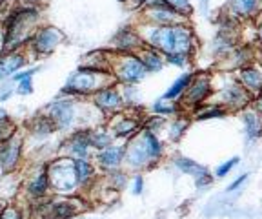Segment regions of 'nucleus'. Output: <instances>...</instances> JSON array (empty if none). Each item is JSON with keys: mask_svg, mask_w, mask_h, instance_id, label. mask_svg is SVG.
<instances>
[{"mask_svg": "<svg viewBox=\"0 0 262 219\" xmlns=\"http://www.w3.org/2000/svg\"><path fill=\"white\" fill-rule=\"evenodd\" d=\"M238 163H241V157H231V159H228V161H224L222 165H219L217 168H215V175H213V177L222 179V177H226V175H229V172H231Z\"/></svg>", "mask_w": 262, "mask_h": 219, "instance_id": "nucleus-35", "label": "nucleus"}, {"mask_svg": "<svg viewBox=\"0 0 262 219\" xmlns=\"http://www.w3.org/2000/svg\"><path fill=\"white\" fill-rule=\"evenodd\" d=\"M111 46L119 53H139L146 44H144L139 31H135L133 28H124L113 37Z\"/></svg>", "mask_w": 262, "mask_h": 219, "instance_id": "nucleus-12", "label": "nucleus"}, {"mask_svg": "<svg viewBox=\"0 0 262 219\" xmlns=\"http://www.w3.org/2000/svg\"><path fill=\"white\" fill-rule=\"evenodd\" d=\"M166 2H168L169 8H171L177 15H180L182 18H186V21H188V18L191 17L193 6H191V2H189V0H166Z\"/></svg>", "mask_w": 262, "mask_h": 219, "instance_id": "nucleus-33", "label": "nucleus"}, {"mask_svg": "<svg viewBox=\"0 0 262 219\" xmlns=\"http://www.w3.org/2000/svg\"><path fill=\"white\" fill-rule=\"evenodd\" d=\"M173 165H175L180 172L193 175V179H201L209 174V170L206 168V166L199 165V163L193 161V159H189V157H175L173 159Z\"/></svg>", "mask_w": 262, "mask_h": 219, "instance_id": "nucleus-24", "label": "nucleus"}, {"mask_svg": "<svg viewBox=\"0 0 262 219\" xmlns=\"http://www.w3.org/2000/svg\"><path fill=\"white\" fill-rule=\"evenodd\" d=\"M193 75L195 73H182L179 77V79L175 81V83L171 84V86L166 90V93H164V97L162 99H166V101H179L180 97H182V93L186 91V88L189 86V83H191V79H193Z\"/></svg>", "mask_w": 262, "mask_h": 219, "instance_id": "nucleus-26", "label": "nucleus"}, {"mask_svg": "<svg viewBox=\"0 0 262 219\" xmlns=\"http://www.w3.org/2000/svg\"><path fill=\"white\" fill-rule=\"evenodd\" d=\"M117 2H120V4H127V0H117Z\"/></svg>", "mask_w": 262, "mask_h": 219, "instance_id": "nucleus-52", "label": "nucleus"}, {"mask_svg": "<svg viewBox=\"0 0 262 219\" xmlns=\"http://www.w3.org/2000/svg\"><path fill=\"white\" fill-rule=\"evenodd\" d=\"M164 124H166V117L157 115V117H151L149 121H146V128L151 130V132H159Z\"/></svg>", "mask_w": 262, "mask_h": 219, "instance_id": "nucleus-40", "label": "nucleus"}, {"mask_svg": "<svg viewBox=\"0 0 262 219\" xmlns=\"http://www.w3.org/2000/svg\"><path fill=\"white\" fill-rule=\"evenodd\" d=\"M228 115V110L222 108L221 104H202L195 110V119L196 121H209V119H222Z\"/></svg>", "mask_w": 262, "mask_h": 219, "instance_id": "nucleus-28", "label": "nucleus"}, {"mask_svg": "<svg viewBox=\"0 0 262 219\" xmlns=\"http://www.w3.org/2000/svg\"><path fill=\"white\" fill-rule=\"evenodd\" d=\"M113 133L106 128H98V130H90V143L91 148L95 150H104L110 145H113Z\"/></svg>", "mask_w": 262, "mask_h": 219, "instance_id": "nucleus-29", "label": "nucleus"}, {"mask_svg": "<svg viewBox=\"0 0 262 219\" xmlns=\"http://www.w3.org/2000/svg\"><path fill=\"white\" fill-rule=\"evenodd\" d=\"M237 83L244 88L251 97L262 91V70L257 64H246L241 70H237Z\"/></svg>", "mask_w": 262, "mask_h": 219, "instance_id": "nucleus-15", "label": "nucleus"}, {"mask_svg": "<svg viewBox=\"0 0 262 219\" xmlns=\"http://www.w3.org/2000/svg\"><path fill=\"white\" fill-rule=\"evenodd\" d=\"M93 104L102 113H115L124 108V99L117 84H113V86L102 88L97 93H93Z\"/></svg>", "mask_w": 262, "mask_h": 219, "instance_id": "nucleus-11", "label": "nucleus"}, {"mask_svg": "<svg viewBox=\"0 0 262 219\" xmlns=\"http://www.w3.org/2000/svg\"><path fill=\"white\" fill-rule=\"evenodd\" d=\"M6 119H9V115H8V112H6L4 108L0 106V121H6Z\"/></svg>", "mask_w": 262, "mask_h": 219, "instance_id": "nucleus-49", "label": "nucleus"}, {"mask_svg": "<svg viewBox=\"0 0 262 219\" xmlns=\"http://www.w3.org/2000/svg\"><path fill=\"white\" fill-rule=\"evenodd\" d=\"M140 57V61H142L144 68L147 70V73H155V71H160L164 68V64H166V58H164V55L160 53L159 50H155V48H149V46H144L142 50L137 53Z\"/></svg>", "mask_w": 262, "mask_h": 219, "instance_id": "nucleus-23", "label": "nucleus"}, {"mask_svg": "<svg viewBox=\"0 0 262 219\" xmlns=\"http://www.w3.org/2000/svg\"><path fill=\"white\" fill-rule=\"evenodd\" d=\"M189 123L186 119H180V117H177V119H173L171 123H169V128H168V135L171 141H179L180 137L184 135L186 130H188Z\"/></svg>", "mask_w": 262, "mask_h": 219, "instance_id": "nucleus-32", "label": "nucleus"}, {"mask_svg": "<svg viewBox=\"0 0 262 219\" xmlns=\"http://www.w3.org/2000/svg\"><path fill=\"white\" fill-rule=\"evenodd\" d=\"M46 170H48L49 186H53L57 192H73L78 186L73 159H58Z\"/></svg>", "mask_w": 262, "mask_h": 219, "instance_id": "nucleus-5", "label": "nucleus"}, {"mask_svg": "<svg viewBox=\"0 0 262 219\" xmlns=\"http://www.w3.org/2000/svg\"><path fill=\"white\" fill-rule=\"evenodd\" d=\"M241 119L244 124V135L248 141H257L262 137V115L251 106L241 110Z\"/></svg>", "mask_w": 262, "mask_h": 219, "instance_id": "nucleus-20", "label": "nucleus"}, {"mask_svg": "<svg viewBox=\"0 0 262 219\" xmlns=\"http://www.w3.org/2000/svg\"><path fill=\"white\" fill-rule=\"evenodd\" d=\"M0 219H20V214H18V210H15L13 207H8L2 210Z\"/></svg>", "mask_w": 262, "mask_h": 219, "instance_id": "nucleus-44", "label": "nucleus"}, {"mask_svg": "<svg viewBox=\"0 0 262 219\" xmlns=\"http://www.w3.org/2000/svg\"><path fill=\"white\" fill-rule=\"evenodd\" d=\"M124 163H126L131 170H144V168H147V166L155 165V159L151 157V153L147 152L146 143H144V139L140 137V133L131 137V141L126 145Z\"/></svg>", "mask_w": 262, "mask_h": 219, "instance_id": "nucleus-9", "label": "nucleus"}, {"mask_svg": "<svg viewBox=\"0 0 262 219\" xmlns=\"http://www.w3.org/2000/svg\"><path fill=\"white\" fill-rule=\"evenodd\" d=\"M213 93H217L219 97L217 104L226 108L228 112H241L251 104V95L237 83V79H228L221 90Z\"/></svg>", "mask_w": 262, "mask_h": 219, "instance_id": "nucleus-7", "label": "nucleus"}, {"mask_svg": "<svg viewBox=\"0 0 262 219\" xmlns=\"http://www.w3.org/2000/svg\"><path fill=\"white\" fill-rule=\"evenodd\" d=\"M117 84V79L111 71H98L90 68H80L77 73H73L64 86V93L73 95H93L98 90Z\"/></svg>", "mask_w": 262, "mask_h": 219, "instance_id": "nucleus-3", "label": "nucleus"}, {"mask_svg": "<svg viewBox=\"0 0 262 219\" xmlns=\"http://www.w3.org/2000/svg\"><path fill=\"white\" fill-rule=\"evenodd\" d=\"M22 152V141L18 137H9L8 141L0 143V166L6 172H11L16 165H18V159H20Z\"/></svg>", "mask_w": 262, "mask_h": 219, "instance_id": "nucleus-17", "label": "nucleus"}, {"mask_svg": "<svg viewBox=\"0 0 262 219\" xmlns=\"http://www.w3.org/2000/svg\"><path fill=\"white\" fill-rule=\"evenodd\" d=\"M73 214V207H70L68 203H57L53 205V215L57 219H68Z\"/></svg>", "mask_w": 262, "mask_h": 219, "instance_id": "nucleus-38", "label": "nucleus"}, {"mask_svg": "<svg viewBox=\"0 0 262 219\" xmlns=\"http://www.w3.org/2000/svg\"><path fill=\"white\" fill-rule=\"evenodd\" d=\"M48 117L58 130H70L78 119V106L73 99H58L48 106Z\"/></svg>", "mask_w": 262, "mask_h": 219, "instance_id": "nucleus-8", "label": "nucleus"}, {"mask_svg": "<svg viewBox=\"0 0 262 219\" xmlns=\"http://www.w3.org/2000/svg\"><path fill=\"white\" fill-rule=\"evenodd\" d=\"M13 132H15V124L11 121H0V143H4L9 137H13Z\"/></svg>", "mask_w": 262, "mask_h": 219, "instance_id": "nucleus-39", "label": "nucleus"}, {"mask_svg": "<svg viewBox=\"0 0 262 219\" xmlns=\"http://www.w3.org/2000/svg\"><path fill=\"white\" fill-rule=\"evenodd\" d=\"M122 93L124 104H137L139 103V88L135 84H124V90L120 91Z\"/></svg>", "mask_w": 262, "mask_h": 219, "instance_id": "nucleus-36", "label": "nucleus"}, {"mask_svg": "<svg viewBox=\"0 0 262 219\" xmlns=\"http://www.w3.org/2000/svg\"><path fill=\"white\" fill-rule=\"evenodd\" d=\"M144 21L151 26H169V24H179V22H186L180 15H177L171 8H142Z\"/></svg>", "mask_w": 262, "mask_h": 219, "instance_id": "nucleus-19", "label": "nucleus"}, {"mask_svg": "<svg viewBox=\"0 0 262 219\" xmlns=\"http://www.w3.org/2000/svg\"><path fill=\"white\" fill-rule=\"evenodd\" d=\"M111 73L117 83L139 84L147 75V70L137 53H119L111 58Z\"/></svg>", "mask_w": 262, "mask_h": 219, "instance_id": "nucleus-4", "label": "nucleus"}, {"mask_svg": "<svg viewBox=\"0 0 262 219\" xmlns=\"http://www.w3.org/2000/svg\"><path fill=\"white\" fill-rule=\"evenodd\" d=\"M38 11L35 8H22L16 9L9 15L6 21L4 29V51H15L18 46L33 37V29L37 26Z\"/></svg>", "mask_w": 262, "mask_h": 219, "instance_id": "nucleus-2", "label": "nucleus"}, {"mask_svg": "<svg viewBox=\"0 0 262 219\" xmlns=\"http://www.w3.org/2000/svg\"><path fill=\"white\" fill-rule=\"evenodd\" d=\"M124 155H126V145H110L107 148L98 150L95 161L98 163L100 168L111 172V170H117L122 166Z\"/></svg>", "mask_w": 262, "mask_h": 219, "instance_id": "nucleus-16", "label": "nucleus"}, {"mask_svg": "<svg viewBox=\"0 0 262 219\" xmlns=\"http://www.w3.org/2000/svg\"><path fill=\"white\" fill-rule=\"evenodd\" d=\"M86 62L82 68H90V70L98 71H111V58L106 51H93V53L86 55Z\"/></svg>", "mask_w": 262, "mask_h": 219, "instance_id": "nucleus-27", "label": "nucleus"}, {"mask_svg": "<svg viewBox=\"0 0 262 219\" xmlns=\"http://www.w3.org/2000/svg\"><path fill=\"white\" fill-rule=\"evenodd\" d=\"M180 110H182V106H180V103H177V101H157L155 104H153V112L157 113V115H162V117H169V115H175V113H180Z\"/></svg>", "mask_w": 262, "mask_h": 219, "instance_id": "nucleus-31", "label": "nucleus"}, {"mask_svg": "<svg viewBox=\"0 0 262 219\" xmlns=\"http://www.w3.org/2000/svg\"><path fill=\"white\" fill-rule=\"evenodd\" d=\"M48 186H49V179H48V170H40L35 177L29 181V194H33V195H44L46 194V190H48Z\"/></svg>", "mask_w": 262, "mask_h": 219, "instance_id": "nucleus-30", "label": "nucleus"}, {"mask_svg": "<svg viewBox=\"0 0 262 219\" xmlns=\"http://www.w3.org/2000/svg\"><path fill=\"white\" fill-rule=\"evenodd\" d=\"M260 70H262V68H260Z\"/></svg>", "mask_w": 262, "mask_h": 219, "instance_id": "nucleus-53", "label": "nucleus"}, {"mask_svg": "<svg viewBox=\"0 0 262 219\" xmlns=\"http://www.w3.org/2000/svg\"><path fill=\"white\" fill-rule=\"evenodd\" d=\"M33 77H28V79H22L18 81V88H16V91L20 93V95H28V93H31L33 91Z\"/></svg>", "mask_w": 262, "mask_h": 219, "instance_id": "nucleus-41", "label": "nucleus"}, {"mask_svg": "<svg viewBox=\"0 0 262 219\" xmlns=\"http://www.w3.org/2000/svg\"><path fill=\"white\" fill-rule=\"evenodd\" d=\"M75 174H77L78 186H88L95 179V168L90 159H73Z\"/></svg>", "mask_w": 262, "mask_h": 219, "instance_id": "nucleus-25", "label": "nucleus"}, {"mask_svg": "<svg viewBox=\"0 0 262 219\" xmlns=\"http://www.w3.org/2000/svg\"><path fill=\"white\" fill-rule=\"evenodd\" d=\"M147 0H127V4L131 6V8H135V9H142L144 6H146Z\"/></svg>", "mask_w": 262, "mask_h": 219, "instance_id": "nucleus-47", "label": "nucleus"}, {"mask_svg": "<svg viewBox=\"0 0 262 219\" xmlns=\"http://www.w3.org/2000/svg\"><path fill=\"white\" fill-rule=\"evenodd\" d=\"M253 58H257V53L253 51L250 44H244V46H237L231 53L226 55L224 62L217 64V68H221L222 71H231V70H241L242 66L246 64H251Z\"/></svg>", "mask_w": 262, "mask_h": 219, "instance_id": "nucleus-14", "label": "nucleus"}, {"mask_svg": "<svg viewBox=\"0 0 262 219\" xmlns=\"http://www.w3.org/2000/svg\"><path fill=\"white\" fill-rule=\"evenodd\" d=\"M164 58H166L168 64H173V66H177V68L188 66L189 61H191V57L186 55V53H166L164 55Z\"/></svg>", "mask_w": 262, "mask_h": 219, "instance_id": "nucleus-37", "label": "nucleus"}, {"mask_svg": "<svg viewBox=\"0 0 262 219\" xmlns=\"http://www.w3.org/2000/svg\"><path fill=\"white\" fill-rule=\"evenodd\" d=\"M107 183L111 185V190H122L124 186L127 185V174L122 170H111L107 174Z\"/></svg>", "mask_w": 262, "mask_h": 219, "instance_id": "nucleus-34", "label": "nucleus"}, {"mask_svg": "<svg viewBox=\"0 0 262 219\" xmlns=\"http://www.w3.org/2000/svg\"><path fill=\"white\" fill-rule=\"evenodd\" d=\"M257 21H258V24H257V41H258V44H262V17L257 18Z\"/></svg>", "mask_w": 262, "mask_h": 219, "instance_id": "nucleus-48", "label": "nucleus"}, {"mask_svg": "<svg viewBox=\"0 0 262 219\" xmlns=\"http://www.w3.org/2000/svg\"><path fill=\"white\" fill-rule=\"evenodd\" d=\"M213 91H215V88H213L211 77L208 73L193 75L189 86L186 88V91L180 97V101H182L180 104H182V108H193V110H196V108L202 106L213 95Z\"/></svg>", "mask_w": 262, "mask_h": 219, "instance_id": "nucleus-6", "label": "nucleus"}, {"mask_svg": "<svg viewBox=\"0 0 262 219\" xmlns=\"http://www.w3.org/2000/svg\"><path fill=\"white\" fill-rule=\"evenodd\" d=\"M228 13L237 21H255L262 15V0H228Z\"/></svg>", "mask_w": 262, "mask_h": 219, "instance_id": "nucleus-13", "label": "nucleus"}, {"mask_svg": "<svg viewBox=\"0 0 262 219\" xmlns=\"http://www.w3.org/2000/svg\"><path fill=\"white\" fill-rule=\"evenodd\" d=\"M68 155L73 159H90L91 143H90V130H78L70 137V141L64 145Z\"/></svg>", "mask_w": 262, "mask_h": 219, "instance_id": "nucleus-18", "label": "nucleus"}, {"mask_svg": "<svg viewBox=\"0 0 262 219\" xmlns=\"http://www.w3.org/2000/svg\"><path fill=\"white\" fill-rule=\"evenodd\" d=\"M110 132L113 133L115 139H131L140 132V121L135 117L119 115V119H115L111 123Z\"/></svg>", "mask_w": 262, "mask_h": 219, "instance_id": "nucleus-21", "label": "nucleus"}, {"mask_svg": "<svg viewBox=\"0 0 262 219\" xmlns=\"http://www.w3.org/2000/svg\"><path fill=\"white\" fill-rule=\"evenodd\" d=\"M258 57H260V61H262V44H258Z\"/></svg>", "mask_w": 262, "mask_h": 219, "instance_id": "nucleus-51", "label": "nucleus"}, {"mask_svg": "<svg viewBox=\"0 0 262 219\" xmlns=\"http://www.w3.org/2000/svg\"><path fill=\"white\" fill-rule=\"evenodd\" d=\"M248 175H250V174H241L237 179H233V181H231V183H229V185H228V188H226V192H228V194H231V192L238 190V188H241V186L246 183V179H248Z\"/></svg>", "mask_w": 262, "mask_h": 219, "instance_id": "nucleus-42", "label": "nucleus"}, {"mask_svg": "<svg viewBox=\"0 0 262 219\" xmlns=\"http://www.w3.org/2000/svg\"><path fill=\"white\" fill-rule=\"evenodd\" d=\"M131 190H133V194H135V195H140L144 192V177L140 174H137L135 177H133V183H131Z\"/></svg>", "mask_w": 262, "mask_h": 219, "instance_id": "nucleus-43", "label": "nucleus"}, {"mask_svg": "<svg viewBox=\"0 0 262 219\" xmlns=\"http://www.w3.org/2000/svg\"><path fill=\"white\" fill-rule=\"evenodd\" d=\"M37 71H38V68H31V70L22 71V73H15V75H13V81H15V83H18V81H22V79H28V77H33V75L37 73Z\"/></svg>", "mask_w": 262, "mask_h": 219, "instance_id": "nucleus-45", "label": "nucleus"}, {"mask_svg": "<svg viewBox=\"0 0 262 219\" xmlns=\"http://www.w3.org/2000/svg\"><path fill=\"white\" fill-rule=\"evenodd\" d=\"M251 108H255L258 113L262 115V91L260 93H257V95H253L251 97V104H250Z\"/></svg>", "mask_w": 262, "mask_h": 219, "instance_id": "nucleus-46", "label": "nucleus"}, {"mask_svg": "<svg viewBox=\"0 0 262 219\" xmlns=\"http://www.w3.org/2000/svg\"><path fill=\"white\" fill-rule=\"evenodd\" d=\"M29 41H31L33 50H35L37 55H49V53H53L58 48V44L64 41V35H62V31H58L57 28L46 26V28L37 29Z\"/></svg>", "mask_w": 262, "mask_h": 219, "instance_id": "nucleus-10", "label": "nucleus"}, {"mask_svg": "<svg viewBox=\"0 0 262 219\" xmlns=\"http://www.w3.org/2000/svg\"><path fill=\"white\" fill-rule=\"evenodd\" d=\"M140 33L144 44L149 48H155L162 55L166 53H186L193 57L196 50V37L188 22H179V24L169 26H151L142 28Z\"/></svg>", "mask_w": 262, "mask_h": 219, "instance_id": "nucleus-1", "label": "nucleus"}, {"mask_svg": "<svg viewBox=\"0 0 262 219\" xmlns=\"http://www.w3.org/2000/svg\"><path fill=\"white\" fill-rule=\"evenodd\" d=\"M26 64V58L20 51H8L0 55V81H6L16 73Z\"/></svg>", "mask_w": 262, "mask_h": 219, "instance_id": "nucleus-22", "label": "nucleus"}, {"mask_svg": "<svg viewBox=\"0 0 262 219\" xmlns=\"http://www.w3.org/2000/svg\"><path fill=\"white\" fill-rule=\"evenodd\" d=\"M4 51V31H0V55Z\"/></svg>", "mask_w": 262, "mask_h": 219, "instance_id": "nucleus-50", "label": "nucleus"}]
</instances>
